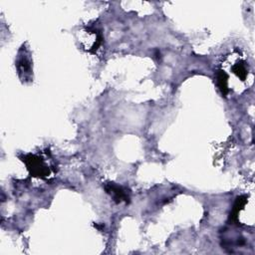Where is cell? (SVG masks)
Here are the masks:
<instances>
[{
	"mask_svg": "<svg viewBox=\"0 0 255 255\" xmlns=\"http://www.w3.org/2000/svg\"><path fill=\"white\" fill-rule=\"evenodd\" d=\"M254 73L248 56L240 50L225 55L215 72V81L220 93H242L253 84Z\"/></svg>",
	"mask_w": 255,
	"mask_h": 255,
	"instance_id": "obj_1",
	"label": "cell"
},
{
	"mask_svg": "<svg viewBox=\"0 0 255 255\" xmlns=\"http://www.w3.org/2000/svg\"><path fill=\"white\" fill-rule=\"evenodd\" d=\"M23 161L26 163L27 168L31 174L40 178H47L51 174V167L47 163L46 159L37 154H28L24 156Z\"/></svg>",
	"mask_w": 255,
	"mask_h": 255,
	"instance_id": "obj_2",
	"label": "cell"
},
{
	"mask_svg": "<svg viewBox=\"0 0 255 255\" xmlns=\"http://www.w3.org/2000/svg\"><path fill=\"white\" fill-rule=\"evenodd\" d=\"M16 68L18 75L23 82H29L32 80V60L30 51L23 45L17 54Z\"/></svg>",
	"mask_w": 255,
	"mask_h": 255,
	"instance_id": "obj_3",
	"label": "cell"
},
{
	"mask_svg": "<svg viewBox=\"0 0 255 255\" xmlns=\"http://www.w3.org/2000/svg\"><path fill=\"white\" fill-rule=\"evenodd\" d=\"M107 191L109 193H111L114 197L115 200H117L118 202H122V201H127L128 199V196L127 194V192L121 187V186H118V185H114V184H109L107 187H106Z\"/></svg>",
	"mask_w": 255,
	"mask_h": 255,
	"instance_id": "obj_4",
	"label": "cell"
}]
</instances>
